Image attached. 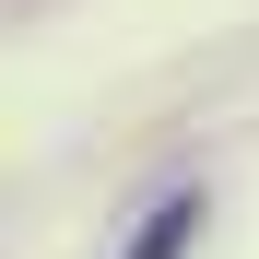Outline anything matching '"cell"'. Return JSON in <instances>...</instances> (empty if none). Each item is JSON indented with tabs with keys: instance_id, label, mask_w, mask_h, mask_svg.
<instances>
[{
	"instance_id": "cell-1",
	"label": "cell",
	"mask_w": 259,
	"mask_h": 259,
	"mask_svg": "<svg viewBox=\"0 0 259 259\" xmlns=\"http://www.w3.org/2000/svg\"><path fill=\"white\" fill-rule=\"evenodd\" d=\"M189 236H200V200H165L153 224H142V247H130V259H177Z\"/></svg>"
}]
</instances>
